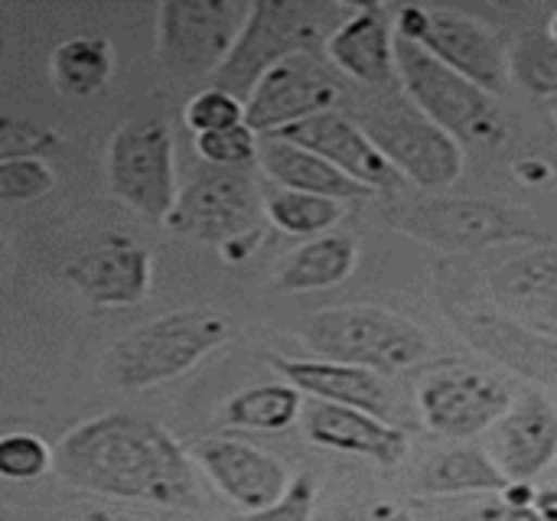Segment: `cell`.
Listing matches in <instances>:
<instances>
[{
  "label": "cell",
  "mask_w": 557,
  "mask_h": 521,
  "mask_svg": "<svg viewBox=\"0 0 557 521\" xmlns=\"http://www.w3.org/2000/svg\"><path fill=\"white\" fill-rule=\"evenodd\" d=\"M108 193L147 222H166L183 193L176 176V140L166 121H124L104 150Z\"/></svg>",
  "instance_id": "obj_8"
},
{
  "label": "cell",
  "mask_w": 557,
  "mask_h": 521,
  "mask_svg": "<svg viewBox=\"0 0 557 521\" xmlns=\"http://www.w3.org/2000/svg\"><path fill=\"white\" fill-rule=\"evenodd\" d=\"M193 454L157 421L108 411L82 421L55 444V476L88 496L147 503L157 509L196 506Z\"/></svg>",
  "instance_id": "obj_1"
},
{
  "label": "cell",
  "mask_w": 557,
  "mask_h": 521,
  "mask_svg": "<svg viewBox=\"0 0 557 521\" xmlns=\"http://www.w3.org/2000/svg\"><path fill=\"white\" fill-rule=\"evenodd\" d=\"M398 36L424 46L444 65L457 69L463 78L490 91L493 98L506 91L512 78L509 49L499 33L463 10L454 7H428V3H401L395 7Z\"/></svg>",
  "instance_id": "obj_10"
},
{
  "label": "cell",
  "mask_w": 557,
  "mask_h": 521,
  "mask_svg": "<svg viewBox=\"0 0 557 521\" xmlns=\"http://www.w3.org/2000/svg\"><path fill=\"white\" fill-rule=\"evenodd\" d=\"M490 290L532 326H557V245H535L493 268Z\"/></svg>",
  "instance_id": "obj_22"
},
{
  "label": "cell",
  "mask_w": 557,
  "mask_h": 521,
  "mask_svg": "<svg viewBox=\"0 0 557 521\" xmlns=\"http://www.w3.org/2000/svg\"><path fill=\"white\" fill-rule=\"evenodd\" d=\"M486 450L509 483H535L557 467V405L542 392H525L490 431Z\"/></svg>",
  "instance_id": "obj_17"
},
{
  "label": "cell",
  "mask_w": 557,
  "mask_h": 521,
  "mask_svg": "<svg viewBox=\"0 0 557 521\" xmlns=\"http://www.w3.org/2000/svg\"><path fill=\"white\" fill-rule=\"evenodd\" d=\"M356 3L346 0H258L248 23L209 85L248 101L255 85L281 62L307 52H326L333 33L352 16Z\"/></svg>",
  "instance_id": "obj_2"
},
{
  "label": "cell",
  "mask_w": 557,
  "mask_h": 521,
  "mask_svg": "<svg viewBox=\"0 0 557 521\" xmlns=\"http://www.w3.org/2000/svg\"><path fill=\"white\" fill-rule=\"evenodd\" d=\"M114 59L108 36H69L49 55V78L65 98H91L111 82Z\"/></svg>",
  "instance_id": "obj_26"
},
{
  "label": "cell",
  "mask_w": 557,
  "mask_h": 521,
  "mask_svg": "<svg viewBox=\"0 0 557 521\" xmlns=\"http://www.w3.org/2000/svg\"><path fill=\"white\" fill-rule=\"evenodd\" d=\"M264 189L248 170H215L206 166L183 183L176 209L163 222L170 235L225 248L238 238L264 235Z\"/></svg>",
  "instance_id": "obj_11"
},
{
  "label": "cell",
  "mask_w": 557,
  "mask_h": 521,
  "mask_svg": "<svg viewBox=\"0 0 557 521\" xmlns=\"http://www.w3.org/2000/svg\"><path fill=\"white\" fill-rule=\"evenodd\" d=\"M65 281L95 307H137L153 287V255L140 241L108 232L65 264Z\"/></svg>",
  "instance_id": "obj_15"
},
{
  "label": "cell",
  "mask_w": 557,
  "mask_h": 521,
  "mask_svg": "<svg viewBox=\"0 0 557 521\" xmlns=\"http://www.w3.org/2000/svg\"><path fill=\"white\" fill-rule=\"evenodd\" d=\"M232 336V320L209 307L170 310L124 333L101 356V382L117 392H147L183 379Z\"/></svg>",
  "instance_id": "obj_3"
},
{
  "label": "cell",
  "mask_w": 557,
  "mask_h": 521,
  "mask_svg": "<svg viewBox=\"0 0 557 521\" xmlns=\"http://www.w3.org/2000/svg\"><path fill=\"white\" fill-rule=\"evenodd\" d=\"M385 222L437 251L545 245L539 222L525 209L496 199H405L385 209Z\"/></svg>",
  "instance_id": "obj_5"
},
{
  "label": "cell",
  "mask_w": 557,
  "mask_h": 521,
  "mask_svg": "<svg viewBox=\"0 0 557 521\" xmlns=\"http://www.w3.org/2000/svg\"><path fill=\"white\" fill-rule=\"evenodd\" d=\"M317 480L313 476H297L290 493L271 506V509H261V512H238L225 521H313V509H317Z\"/></svg>",
  "instance_id": "obj_34"
},
{
  "label": "cell",
  "mask_w": 557,
  "mask_h": 521,
  "mask_svg": "<svg viewBox=\"0 0 557 521\" xmlns=\"http://www.w3.org/2000/svg\"><path fill=\"white\" fill-rule=\"evenodd\" d=\"M304 392L290 382H268L251 385L225 401L222 421L238 431H261V434H281L304 421Z\"/></svg>",
  "instance_id": "obj_27"
},
{
  "label": "cell",
  "mask_w": 557,
  "mask_h": 521,
  "mask_svg": "<svg viewBox=\"0 0 557 521\" xmlns=\"http://www.w3.org/2000/svg\"><path fill=\"white\" fill-rule=\"evenodd\" d=\"M535 509H539V512H542L548 521H557V486H545V489H539Z\"/></svg>",
  "instance_id": "obj_37"
},
{
  "label": "cell",
  "mask_w": 557,
  "mask_h": 521,
  "mask_svg": "<svg viewBox=\"0 0 557 521\" xmlns=\"http://www.w3.org/2000/svg\"><path fill=\"white\" fill-rule=\"evenodd\" d=\"M512 78L539 98L557 101V39L548 29H532L509 49Z\"/></svg>",
  "instance_id": "obj_29"
},
{
  "label": "cell",
  "mask_w": 557,
  "mask_h": 521,
  "mask_svg": "<svg viewBox=\"0 0 557 521\" xmlns=\"http://www.w3.org/2000/svg\"><path fill=\"white\" fill-rule=\"evenodd\" d=\"M552 117H555V124H557V101H552Z\"/></svg>",
  "instance_id": "obj_40"
},
{
  "label": "cell",
  "mask_w": 557,
  "mask_h": 521,
  "mask_svg": "<svg viewBox=\"0 0 557 521\" xmlns=\"http://www.w3.org/2000/svg\"><path fill=\"white\" fill-rule=\"evenodd\" d=\"M395 39V10L385 3H356L352 16L326 42V59L339 75L385 91L392 82H398Z\"/></svg>",
  "instance_id": "obj_20"
},
{
  "label": "cell",
  "mask_w": 557,
  "mask_h": 521,
  "mask_svg": "<svg viewBox=\"0 0 557 521\" xmlns=\"http://www.w3.org/2000/svg\"><path fill=\"white\" fill-rule=\"evenodd\" d=\"M300 343L330 362L362 365L382 375L408 372L431 356V336L408 317L372 307H326L300 326Z\"/></svg>",
  "instance_id": "obj_4"
},
{
  "label": "cell",
  "mask_w": 557,
  "mask_h": 521,
  "mask_svg": "<svg viewBox=\"0 0 557 521\" xmlns=\"http://www.w3.org/2000/svg\"><path fill=\"white\" fill-rule=\"evenodd\" d=\"M480 521H548L535 506L529 509H516V506H506L499 499H493L490 506L480 509Z\"/></svg>",
  "instance_id": "obj_36"
},
{
  "label": "cell",
  "mask_w": 557,
  "mask_h": 521,
  "mask_svg": "<svg viewBox=\"0 0 557 521\" xmlns=\"http://www.w3.org/2000/svg\"><path fill=\"white\" fill-rule=\"evenodd\" d=\"M49 470H55V447L39 434L13 431L0 441V476L7 483H36Z\"/></svg>",
  "instance_id": "obj_32"
},
{
  "label": "cell",
  "mask_w": 557,
  "mask_h": 521,
  "mask_svg": "<svg viewBox=\"0 0 557 521\" xmlns=\"http://www.w3.org/2000/svg\"><path fill=\"white\" fill-rule=\"evenodd\" d=\"M245 114L248 111H245L242 98H235L232 91H225L219 85H206L186 101L183 124L189 127L193 137H202V134H215V131L245 124Z\"/></svg>",
  "instance_id": "obj_33"
},
{
  "label": "cell",
  "mask_w": 557,
  "mask_h": 521,
  "mask_svg": "<svg viewBox=\"0 0 557 521\" xmlns=\"http://www.w3.org/2000/svg\"><path fill=\"white\" fill-rule=\"evenodd\" d=\"M343 98V82L326 52H307L294 55L281 65H274L248 95L245 101V121L261 134H281L300 121H310L317 114L336 111Z\"/></svg>",
  "instance_id": "obj_13"
},
{
  "label": "cell",
  "mask_w": 557,
  "mask_h": 521,
  "mask_svg": "<svg viewBox=\"0 0 557 521\" xmlns=\"http://www.w3.org/2000/svg\"><path fill=\"white\" fill-rule=\"evenodd\" d=\"M304 434L320 450L359 457L375 467H398L411 447L408 434L388 418L326 401H313L304 411Z\"/></svg>",
  "instance_id": "obj_19"
},
{
  "label": "cell",
  "mask_w": 557,
  "mask_h": 521,
  "mask_svg": "<svg viewBox=\"0 0 557 521\" xmlns=\"http://www.w3.org/2000/svg\"><path fill=\"white\" fill-rule=\"evenodd\" d=\"M251 3L245 0H163L153 13V55L173 82L215 78L232 55Z\"/></svg>",
  "instance_id": "obj_7"
},
{
  "label": "cell",
  "mask_w": 557,
  "mask_h": 521,
  "mask_svg": "<svg viewBox=\"0 0 557 521\" xmlns=\"http://www.w3.org/2000/svg\"><path fill=\"white\" fill-rule=\"evenodd\" d=\"M258 166L271 183H277L284 189H300V193H313V196H326V199H339V202L372 196L369 186L356 183L352 176L336 170L320 153L297 147L284 137H261Z\"/></svg>",
  "instance_id": "obj_23"
},
{
  "label": "cell",
  "mask_w": 557,
  "mask_h": 521,
  "mask_svg": "<svg viewBox=\"0 0 557 521\" xmlns=\"http://www.w3.org/2000/svg\"><path fill=\"white\" fill-rule=\"evenodd\" d=\"M55 189V170L42 153H3L0 157V202H36Z\"/></svg>",
  "instance_id": "obj_30"
},
{
  "label": "cell",
  "mask_w": 557,
  "mask_h": 521,
  "mask_svg": "<svg viewBox=\"0 0 557 521\" xmlns=\"http://www.w3.org/2000/svg\"><path fill=\"white\" fill-rule=\"evenodd\" d=\"M346 521H418L408 509L395 506V503H369L356 512H349Z\"/></svg>",
  "instance_id": "obj_35"
},
{
  "label": "cell",
  "mask_w": 557,
  "mask_h": 521,
  "mask_svg": "<svg viewBox=\"0 0 557 521\" xmlns=\"http://www.w3.org/2000/svg\"><path fill=\"white\" fill-rule=\"evenodd\" d=\"M421 493L424 496H499L509 486V476L499 470L486 447H450L431 457L421 470Z\"/></svg>",
  "instance_id": "obj_25"
},
{
  "label": "cell",
  "mask_w": 557,
  "mask_h": 521,
  "mask_svg": "<svg viewBox=\"0 0 557 521\" xmlns=\"http://www.w3.org/2000/svg\"><path fill=\"white\" fill-rule=\"evenodd\" d=\"M548 33H552V39H557V10L552 13V23H548Z\"/></svg>",
  "instance_id": "obj_39"
},
{
  "label": "cell",
  "mask_w": 557,
  "mask_h": 521,
  "mask_svg": "<svg viewBox=\"0 0 557 521\" xmlns=\"http://www.w3.org/2000/svg\"><path fill=\"white\" fill-rule=\"evenodd\" d=\"M271 137H284L297 147H307L313 153H320L323 160H330L336 170H343L346 176H352L356 183L369 186L372 193L379 189H395L401 183V173L388 163V157L375 147V140L366 134V127L359 121H352L349 114L326 111L317 114L310 121H300L281 134Z\"/></svg>",
  "instance_id": "obj_18"
},
{
  "label": "cell",
  "mask_w": 557,
  "mask_h": 521,
  "mask_svg": "<svg viewBox=\"0 0 557 521\" xmlns=\"http://www.w3.org/2000/svg\"><path fill=\"white\" fill-rule=\"evenodd\" d=\"M264 212H268V225H274L277 232L320 238L330 235L346 219V202L271 183L264 186Z\"/></svg>",
  "instance_id": "obj_28"
},
{
  "label": "cell",
  "mask_w": 557,
  "mask_h": 521,
  "mask_svg": "<svg viewBox=\"0 0 557 521\" xmlns=\"http://www.w3.org/2000/svg\"><path fill=\"white\" fill-rule=\"evenodd\" d=\"M450 320L476 352L557 392V336L496 310H454Z\"/></svg>",
  "instance_id": "obj_16"
},
{
  "label": "cell",
  "mask_w": 557,
  "mask_h": 521,
  "mask_svg": "<svg viewBox=\"0 0 557 521\" xmlns=\"http://www.w3.org/2000/svg\"><path fill=\"white\" fill-rule=\"evenodd\" d=\"M516 395L503 379L463 362L431 369L418 388L421 424L444 441H473L490 434Z\"/></svg>",
  "instance_id": "obj_12"
},
{
  "label": "cell",
  "mask_w": 557,
  "mask_h": 521,
  "mask_svg": "<svg viewBox=\"0 0 557 521\" xmlns=\"http://www.w3.org/2000/svg\"><path fill=\"white\" fill-rule=\"evenodd\" d=\"M193 144L202 163L215 170H251L258 166V157H261V134L248 121L238 127L193 137Z\"/></svg>",
  "instance_id": "obj_31"
},
{
  "label": "cell",
  "mask_w": 557,
  "mask_h": 521,
  "mask_svg": "<svg viewBox=\"0 0 557 521\" xmlns=\"http://www.w3.org/2000/svg\"><path fill=\"white\" fill-rule=\"evenodd\" d=\"M359 124L401 173V179H411L421 189H447L467 170L463 144L431 121L401 88L379 91Z\"/></svg>",
  "instance_id": "obj_6"
},
{
  "label": "cell",
  "mask_w": 557,
  "mask_h": 521,
  "mask_svg": "<svg viewBox=\"0 0 557 521\" xmlns=\"http://www.w3.org/2000/svg\"><path fill=\"white\" fill-rule=\"evenodd\" d=\"M268 362L284 382H290L294 388H300L313 401L359 408V411H372L379 418L392 414L395 395H392V385L382 372H372L362 365H346V362H330V359L268 356Z\"/></svg>",
  "instance_id": "obj_21"
},
{
  "label": "cell",
  "mask_w": 557,
  "mask_h": 521,
  "mask_svg": "<svg viewBox=\"0 0 557 521\" xmlns=\"http://www.w3.org/2000/svg\"><path fill=\"white\" fill-rule=\"evenodd\" d=\"M189 454L202 476L238 512H261L277 506L297 480L284 460L242 437H199Z\"/></svg>",
  "instance_id": "obj_14"
},
{
  "label": "cell",
  "mask_w": 557,
  "mask_h": 521,
  "mask_svg": "<svg viewBox=\"0 0 557 521\" xmlns=\"http://www.w3.org/2000/svg\"><path fill=\"white\" fill-rule=\"evenodd\" d=\"M398 88L460 144H493L503 131L496 98L444 65L424 46L398 36L395 39Z\"/></svg>",
  "instance_id": "obj_9"
},
{
  "label": "cell",
  "mask_w": 557,
  "mask_h": 521,
  "mask_svg": "<svg viewBox=\"0 0 557 521\" xmlns=\"http://www.w3.org/2000/svg\"><path fill=\"white\" fill-rule=\"evenodd\" d=\"M82 521H150L144 516H127V512H111V509H88Z\"/></svg>",
  "instance_id": "obj_38"
},
{
  "label": "cell",
  "mask_w": 557,
  "mask_h": 521,
  "mask_svg": "<svg viewBox=\"0 0 557 521\" xmlns=\"http://www.w3.org/2000/svg\"><path fill=\"white\" fill-rule=\"evenodd\" d=\"M359 264V245L349 235H320L304 241L297 251H290L277 274H274V290L284 294H313V290H330L349 281V274Z\"/></svg>",
  "instance_id": "obj_24"
}]
</instances>
